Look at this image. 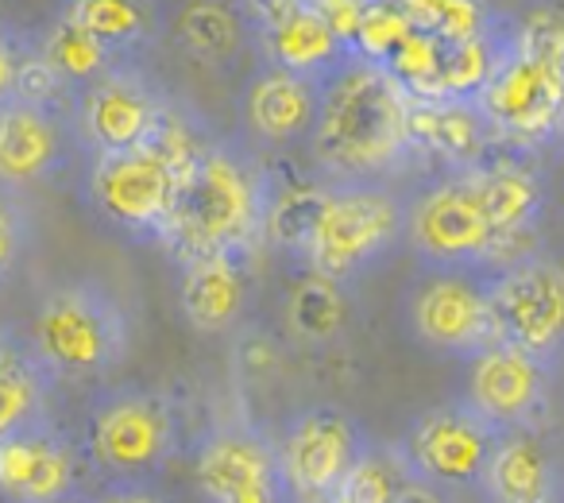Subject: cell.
I'll list each match as a JSON object with an SVG mask.
<instances>
[{
	"instance_id": "603a6c76",
	"label": "cell",
	"mask_w": 564,
	"mask_h": 503,
	"mask_svg": "<svg viewBox=\"0 0 564 503\" xmlns=\"http://www.w3.org/2000/svg\"><path fill=\"white\" fill-rule=\"evenodd\" d=\"M58 379L40 361L32 338L0 330V441L51 418V387Z\"/></svg>"
},
{
	"instance_id": "cb8c5ba5",
	"label": "cell",
	"mask_w": 564,
	"mask_h": 503,
	"mask_svg": "<svg viewBox=\"0 0 564 503\" xmlns=\"http://www.w3.org/2000/svg\"><path fill=\"white\" fill-rule=\"evenodd\" d=\"M263 47L271 66L302 74L310 82H322V86L352 58V47L333 32L322 12H314L310 0L299 12H291V17L279 20L274 28H267Z\"/></svg>"
},
{
	"instance_id": "4dcf8cb0",
	"label": "cell",
	"mask_w": 564,
	"mask_h": 503,
	"mask_svg": "<svg viewBox=\"0 0 564 503\" xmlns=\"http://www.w3.org/2000/svg\"><path fill=\"white\" fill-rule=\"evenodd\" d=\"M178 35L205 63H228L243 43V24L220 4H189L178 20Z\"/></svg>"
},
{
	"instance_id": "ffe728a7",
	"label": "cell",
	"mask_w": 564,
	"mask_h": 503,
	"mask_svg": "<svg viewBox=\"0 0 564 503\" xmlns=\"http://www.w3.org/2000/svg\"><path fill=\"white\" fill-rule=\"evenodd\" d=\"M63 125L55 109L32 105L24 97L0 101V182L32 186L63 163Z\"/></svg>"
},
{
	"instance_id": "4fadbf2b",
	"label": "cell",
	"mask_w": 564,
	"mask_h": 503,
	"mask_svg": "<svg viewBox=\"0 0 564 503\" xmlns=\"http://www.w3.org/2000/svg\"><path fill=\"white\" fill-rule=\"evenodd\" d=\"M468 179L476 186L479 202H484L495 236H499L491 252V264H487V276L541 252V221H545L549 186L541 167L530 159V151L510 148L502 156L495 148L484 163L471 167Z\"/></svg>"
},
{
	"instance_id": "1f68e13d",
	"label": "cell",
	"mask_w": 564,
	"mask_h": 503,
	"mask_svg": "<svg viewBox=\"0 0 564 503\" xmlns=\"http://www.w3.org/2000/svg\"><path fill=\"white\" fill-rule=\"evenodd\" d=\"M94 503H174L155 480H132V484H97L89 492Z\"/></svg>"
},
{
	"instance_id": "484cf974",
	"label": "cell",
	"mask_w": 564,
	"mask_h": 503,
	"mask_svg": "<svg viewBox=\"0 0 564 503\" xmlns=\"http://www.w3.org/2000/svg\"><path fill=\"white\" fill-rule=\"evenodd\" d=\"M286 322L302 341H329L345 325V291L333 279H322L310 271V279H302L294 287L291 302H286Z\"/></svg>"
},
{
	"instance_id": "44dd1931",
	"label": "cell",
	"mask_w": 564,
	"mask_h": 503,
	"mask_svg": "<svg viewBox=\"0 0 564 503\" xmlns=\"http://www.w3.org/2000/svg\"><path fill=\"white\" fill-rule=\"evenodd\" d=\"M487 503H556L564 495V472L541 434H502L479 484Z\"/></svg>"
},
{
	"instance_id": "83f0119b",
	"label": "cell",
	"mask_w": 564,
	"mask_h": 503,
	"mask_svg": "<svg viewBox=\"0 0 564 503\" xmlns=\"http://www.w3.org/2000/svg\"><path fill=\"white\" fill-rule=\"evenodd\" d=\"M47 66L66 82V86H94L97 78L109 74V51L105 43H97L86 28H78L70 17H63V24L47 35V47H43Z\"/></svg>"
},
{
	"instance_id": "3957f363",
	"label": "cell",
	"mask_w": 564,
	"mask_h": 503,
	"mask_svg": "<svg viewBox=\"0 0 564 503\" xmlns=\"http://www.w3.org/2000/svg\"><path fill=\"white\" fill-rule=\"evenodd\" d=\"M263 186L256 171L228 148H205L202 159L182 174L163 244L178 264L236 252L263 225Z\"/></svg>"
},
{
	"instance_id": "f35d334b",
	"label": "cell",
	"mask_w": 564,
	"mask_h": 503,
	"mask_svg": "<svg viewBox=\"0 0 564 503\" xmlns=\"http://www.w3.org/2000/svg\"><path fill=\"white\" fill-rule=\"evenodd\" d=\"M0 40H4V20H0Z\"/></svg>"
},
{
	"instance_id": "6da1fadb",
	"label": "cell",
	"mask_w": 564,
	"mask_h": 503,
	"mask_svg": "<svg viewBox=\"0 0 564 503\" xmlns=\"http://www.w3.org/2000/svg\"><path fill=\"white\" fill-rule=\"evenodd\" d=\"M310 148L329 182H383L414 151L410 94L379 63L352 55L322 86Z\"/></svg>"
},
{
	"instance_id": "74e56055",
	"label": "cell",
	"mask_w": 564,
	"mask_h": 503,
	"mask_svg": "<svg viewBox=\"0 0 564 503\" xmlns=\"http://www.w3.org/2000/svg\"><path fill=\"white\" fill-rule=\"evenodd\" d=\"M63 503H94V500H89V492H86V495H74V500H63Z\"/></svg>"
},
{
	"instance_id": "d6986e66",
	"label": "cell",
	"mask_w": 564,
	"mask_h": 503,
	"mask_svg": "<svg viewBox=\"0 0 564 503\" xmlns=\"http://www.w3.org/2000/svg\"><path fill=\"white\" fill-rule=\"evenodd\" d=\"M410 143L441 159L448 171H471L502 148L476 101H422L410 97Z\"/></svg>"
},
{
	"instance_id": "d590c367",
	"label": "cell",
	"mask_w": 564,
	"mask_h": 503,
	"mask_svg": "<svg viewBox=\"0 0 564 503\" xmlns=\"http://www.w3.org/2000/svg\"><path fill=\"white\" fill-rule=\"evenodd\" d=\"M399 503H445L441 500V492H433V488H425V484H410L406 492H402V500Z\"/></svg>"
},
{
	"instance_id": "e0dca14e",
	"label": "cell",
	"mask_w": 564,
	"mask_h": 503,
	"mask_svg": "<svg viewBox=\"0 0 564 503\" xmlns=\"http://www.w3.org/2000/svg\"><path fill=\"white\" fill-rule=\"evenodd\" d=\"M163 113L166 105L159 101V94L148 82L135 74L109 71L82 97V132L97 148V156L135 151L148 148Z\"/></svg>"
},
{
	"instance_id": "f546056e",
	"label": "cell",
	"mask_w": 564,
	"mask_h": 503,
	"mask_svg": "<svg viewBox=\"0 0 564 503\" xmlns=\"http://www.w3.org/2000/svg\"><path fill=\"white\" fill-rule=\"evenodd\" d=\"M66 17L105 43V51L128 47L148 35V9L140 0H74Z\"/></svg>"
},
{
	"instance_id": "7a4b0ae2",
	"label": "cell",
	"mask_w": 564,
	"mask_h": 503,
	"mask_svg": "<svg viewBox=\"0 0 564 503\" xmlns=\"http://www.w3.org/2000/svg\"><path fill=\"white\" fill-rule=\"evenodd\" d=\"M476 105L502 148L538 151L564 140V9L530 4L510 17L499 66Z\"/></svg>"
},
{
	"instance_id": "ac0fdd59",
	"label": "cell",
	"mask_w": 564,
	"mask_h": 503,
	"mask_svg": "<svg viewBox=\"0 0 564 503\" xmlns=\"http://www.w3.org/2000/svg\"><path fill=\"white\" fill-rule=\"evenodd\" d=\"M317 117H322V82L279 71L271 63L248 82L243 120H248V132L256 140L263 143L314 140Z\"/></svg>"
},
{
	"instance_id": "9c48e42d",
	"label": "cell",
	"mask_w": 564,
	"mask_h": 503,
	"mask_svg": "<svg viewBox=\"0 0 564 503\" xmlns=\"http://www.w3.org/2000/svg\"><path fill=\"white\" fill-rule=\"evenodd\" d=\"M495 228L468 171H448L406 202V244L425 268L487 271Z\"/></svg>"
},
{
	"instance_id": "5bb4252c",
	"label": "cell",
	"mask_w": 564,
	"mask_h": 503,
	"mask_svg": "<svg viewBox=\"0 0 564 503\" xmlns=\"http://www.w3.org/2000/svg\"><path fill=\"white\" fill-rule=\"evenodd\" d=\"M553 376L538 356L495 341L468 361L460 399L499 434H541L553 415Z\"/></svg>"
},
{
	"instance_id": "7402d4cb",
	"label": "cell",
	"mask_w": 564,
	"mask_h": 503,
	"mask_svg": "<svg viewBox=\"0 0 564 503\" xmlns=\"http://www.w3.org/2000/svg\"><path fill=\"white\" fill-rule=\"evenodd\" d=\"M178 307L197 333H225L240 322L248 307V271L240 264V248L182 264Z\"/></svg>"
},
{
	"instance_id": "e575fe53",
	"label": "cell",
	"mask_w": 564,
	"mask_h": 503,
	"mask_svg": "<svg viewBox=\"0 0 564 503\" xmlns=\"http://www.w3.org/2000/svg\"><path fill=\"white\" fill-rule=\"evenodd\" d=\"M17 58H12L9 43L0 40V101H9L12 94H17Z\"/></svg>"
},
{
	"instance_id": "d4e9b609",
	"label": "cell",
	"mask_w": 564,
	"mask_h": 503,
	"mask_svg": "<svg viewBox=\"0 0 564 503\" xmlns=\"http://www.w3.org/2000/svg\"><path fill=\"white\" fill-rule=\"evenodd\" d=\"M410 28L437 43H471L502 32L510 17H499L491 0H394Z\"/></svg>"
},
{
	"instance_id": "ba28073f",
	"label": "cell",
	"mask_w": 564,
	"mask_h": 503,
	"mask_svg": "<svg viewBox=\"0 0 564 503\" xmlns=\"http://www.w3.org/2000/svg\"><path fill=\"white\" fill-rule=\"evenodd\" d=\"M189 464L202 503H299L279 441L256 422L209 426L194 441Z\"/></svg>"
},
{
	"instance_id": "2e32d148",
	"label": "cell",
	"mask_w": 564,
	"mask_h": 503,
	"mask_svg": "<svg viewBox=\"0 0 564 503\" xmlns=\"http://www.w3.org/2000/svg\"><path fill=\"white\" fill-rule=\"evenodd\" d=\"M86 449L55 422H40L0 441V503H63L94 492Z\"/></svg>"
},
{
	"instance_id": "d6a6232c",
	"label": "cell",
	"mask_w": 564,
	"mask_h": 503,
	"mask_svg": "<svg viewBox=\"0 0 564 503\" xmlns=\"http://www.w3.org/2000/svg\"><path fill=\"white\" fill-rule=\"evenodd\" d=\"M20 252H24V221L12 210V202L0 197V279L17 268Z\"/></svg>"
},
{
	"instance_id": "f1b7e54d",
	"label": "cell",
	"mask_w": 564,
	"mask_h": 503,
	"mask_svg": "<svg viewBox=\"0 0 564 503\" xmlns=\"http://www.w3.org/2000/svg\"><path fill=\"white\" fill-rule=\"evenodd\" d=\"M410 484H414V477H410L406 464H402L394 441H387V446L376 441L371 453L356 464L352 477L345 480V488H340L337 495L345 503H399Z\"/></svg>"
},
{
	"instance_id": "4316f807",
	"label": "cell",
	"mask_w": 564,
	"mask_h": 503,
	"mask_svg": "<svg viewBox=\"0 0 564 503\" xmlns=\"http://www.w3.org/2000/svg\"><path fill=\"white\" fill-rule=\"evenodd\" d=\"M325 197H329V186H299V190H286V194L274 197L263 213V225H267L271 244L306 256L317 221H322Z\"/></svg>"
},
{
	"instance_id": "9a60e30c",
	"label": "cell",
	"mask_w": 564,
	"mask_h": 503,
	"mask_svg": "<svg viewBox=\"0 0 564 503\" xmlns=\"http://www.w3.org/2000/svg\"><path fill=\"white\" fill-rule=\"evenodd\" d=\"M178 186L182 174L151 148L97 156L89 174V197L97 210L124 233L155 236V240H163Z\"/></svg>"
},
{
	"instance_id": "7c38bea8",
	"label": "cell",
	"mask_w": 564,
	"mask_h": 503,
	"mask_svg": "<svg viewBox=\"0 0 564 503\" xmlns=\"http://www.w3.org/2000/svg\"><path fill=\"white\" fill-rule=\"evenodd\" d=\"M274 441H279L282 469H286V480H291L299 503L337 495L356 464L376 446L368 430L333 403H314V407L294 410L279 426Z\"/></svg>"
},
{
	"instance_id": "52a82bcc",
	"label": "cell",
	"mask_w": 564,
	"mask_h": 503,
	"mask_svg": "<svg viewBox=\"0 0 564 503\" xmlns=\"http://www.w3.org/2000/svg\"><path fill=\"white\" fill-rule=\"evenodd\" d=\"M499 441L502 434L484 415H476L464 399H453L422 410L394 441V449L417 484L445 495L471 488L479 492Z\"/></svg>"
},
{
	"instance_id": "8992f818",
	"label": "cell",
	"mask_w": 564,
	"mask_h": 503,
	"mask_svg": "<svg viewBox=\"0 0 564 503\" xmlns=\"http://www.w3.org/2000/svg\"><path fill=\"white\" fill-rule=\"evenodd\" d=\"M406 236V202L387 182H329L306 256L310 271L345 287Z\"/></svg>"
},
{
	"instance_id": "277c9868",
	"label": "cell",
	"mask_w": 564,
	"mask_h": 503,
	"mask_svg": "<svg viewBox=\"0 0 564 503\" xmlns=\"http://www.w3.org/2000/svg\"><path fill=\"white\" fill-rule=\"evenodd\" d=\"M82 449L97 484L159 480L178 453V410L151 387H109L89 407Z\"/></svg>"
},
{
	"instance_id": "5b68a950",
	"label": "cell",
	"mask_w": 564,
	"mask_h": 503,
	"mask_svg": "<svg viewBox=\"0 0 564 503\" xmlns=\"http://www.w3.org/2000/svg\"><path fill=\"white\" fill-rule=\"evenodd\" d=\"M28 338L55 379H97L128 356L132 322L117 295L94 279H78L40 302Z\"/></svg>"
},
{
	"instance_id": "8d00e7d4",
	"label": "cell",
	"mask_w": 564,
	"mask_h": 503,
	"mask_svg": "<svg viewBox=\"0 0 564 503\" xmlns=\"http://www.w3.org/2000/svg\"><path fill=\"white\" fill-rule=\"evenodd\" d=\"M306 503H345L340 495H322V500H306Z\"/></svg>"
},
{
	"instance_id": "30bf717a",
	"label": "cell",
	"mask_w": 564,
	"mask_h": 503,
	"mask_svg": "<svg viewBox=\"0 0 564 503\" xmlns=\"http://www.w3.org/2000/svg\"><path fill=\"white\" fill-rule=\"evenodd\" d=\"M406 318L425 349L464 361L499 341L487 271L425 268L406 295Z\"/></svg>"
},
{
	"instance_id": "ab89813d",
	"label": "cell",
	"mask_w": 564,
	"mask_h": 503,
	"mask_svg": "<svg viewBox=\"0 0 564 503\" xmlns=\"http://www.w3.org/2000/svg\"><path fill=\"white\" fill-rule=\"evenodd\" d=\"M556 503H564V495H561V500H556Z\"/></svg>"
},
{
	"instance_id": "8fae6325",
	"label": "cell",
	"mask_w": 564,
	"mask_h": 503,
	"mask_svg": "<svg viewBox=\"0 0 564 503\" xmlns=\"http://www.w3.org/2000/svg\"><path fill=\"white\" fill-rule=\"evenodd\" d=\"M491 310L499 341L538 356L549 368L564 361V264L549 252H533L525 260L495 271Z\"/></svg>"
},
{
	"instance_id": "836d02e7",
	"label": "cell",
	"mask_w": 564,
	"mask_h": 503,
	"mask_svg": "<svg viewBox=\"0 0 564 503\" xmlns=\"http://www.w3.org/2000/svg\"><path fill=\"white\" fill-rule=\"evenodd\" d=\"M306 0H248V9H251V17H256V24L263 28H274L279 20H286L291 12H299Z\"/></svg>"
}]
</instances>
